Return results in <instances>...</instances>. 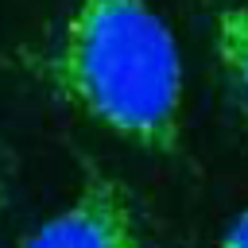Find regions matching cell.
<instances>
[{"label": "cell", "instance_id": "obj_1", "mask_svg": "<svg viewBox=\"0 0 248 248\" xmlns=\"http://www.w3.org/2000/svg\"><path fill=\"white\" fill-rule=\"evenodd\" d=\"M46 78L74 112L124 143L155 155L182 147V54L151 0H78L46 54Z\"/></svg>", "mask_w": 248, "mask_h": 248}, {"label": "cell", "instance_id": "obj_2", "mask_svg": "<svg viewBox=\"0 0 248 248\" xmlns=\"http://www.w3.org/2000/svg\"><path fill=\"white\" fill-rule=\"evenodd\" d=\"M19 248H147V236L132 190L116 174L85 167L78 194Z\"/></svg>", "mask_w": 248, "mask_h": 248}, {"label": "cell", "instance_id": "obj_3", "mask_svg": "<svg viewBox=\"0 0 248 248\" xmlns=\"http://www.w3.org/2000/svg\"><path fill=\"white\" fill-rule=\"evenodd\" d=\"M213 54L229 97L248 120V4H225L213 16Z\"/></svg>", "mask_w": 248, "mask_h": 248}, {"label": "cell", "instance_id": "obj_4", "mask_svg": "<svg viewBox=\"0 0 248 248\" xmlns=\"http://www.w3.org/2000/svg\"><path fill=\"white\" fill-rule=\"evenodd\" d=\"M217 248H248V209H240V213L229 221V229L221 232Z\"/></svg>", "mask_w": 248, "mask_h": 248}, {"label": "cell", "instance_id": "obj_5", "mask_svg": "<svg viewBox=\"0 0 248 248\" xmlns=\"http://www.w3.org/2000/svg\"><path fill=\"white\" fill-rule=\"evenodd\" d=\"M8 182H12V167H8V151L0 147V217L8 209Z\"/></svg>", "mask_w": 248, "mask_h": 248}]
</instances>
